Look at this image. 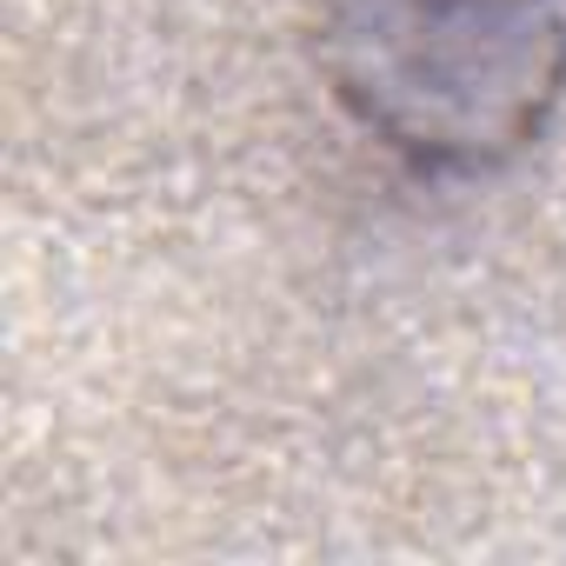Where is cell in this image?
Returning a JSON list of instances; mask_svg holds the SVG:
<instances>
[{"instance_id": "1", "label": "cell", "mask_w": 566, "mask_h": 566, "mask_svg": "<svg viewBox=\"0 0 566 566\" xmlns=\"http://www.w3.org/2000/svg\"><path fill=\"white\" fill-rule=\"evenodd\" d=\"M327 67L354 120L394 154L480 174L553 120L566 14L553 0H340Z\"/></svg>"}]
</instances>
